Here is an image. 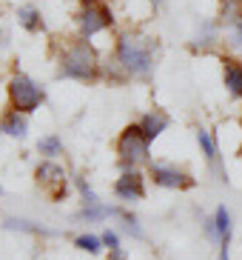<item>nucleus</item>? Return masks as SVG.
<instances>
[{"label":"nucleus","mask_w":242,"mask_h":260,"mask_svg":"<svg viewBox=\"0 0 242 260\" xmlns=\"http://www.w3.org/2000/svg\"><path fill=\"white\" fill-rule=\"evenodd\" d=\"M114 63L123 69V75H126V77L148 80L151 72H154V43L145 38V35L123 31L120 38H117Z\"/></svg>","instance_id":"nucleus-1"},{"label":"nucleus","mask_w":242,"mask_h":260,"mask_svg":"<svg viewBox=\"0 0 242 260\" xmlns=\"http://www.w3.org/2000/svg\"><path fill=\"white\" fill-rule=\"evenodd\" d=\"M60 66H57V72H60V77H71V80H86V83H91V80H97L100 77V57H97V49L91 46L86 38H77L71 40L66 49H63L60 54Z\"/></svg>","instance_id":"nucleus-2"},{"label":"nucleus","mask_w":242,"mask_h":260,"mask_svg":"<svg viewBox=\"0 0 242 260\" xmlns=\"http://www.w3.org/2000/svg\"><path fill=\"white\" fill-rule=\"evenodd\" d=\"M148 146H151V140L143 135L140 123L126 126V129L120 132V138H117L120 166L123 169H137V166H143V163H148Z\"/></svg>","instance_id":"nucleus-3"},{"label":"nucleus","mask_w":242,"mask_h":260,"mask_svg":"<svg viewBox=\"0 0 242 260\" xmlns=\"http://www.w3.org/2000/svg\"><path fill=\"white\" fill-rule=\"evenodd\" d=\"M46 100L43 89H40L29 75L23 72H15L9 77V103L15 112H23V115H31L34 109H40V103Z\"/></svg>","instance_id":"nucleus-4"},{"label":"nucleus","mask_w":242,"mask_h":260,"mask_svg":"<svg viewBox=\"0 0 242 260\" xmlns=\"http://www.w3.org/2000/svg\"><path fill=\"white\" fill-rule=\"evenodd\" d=\"M83 6H80V12H77V29H80V38H94L97 31L108 29V26L114 23V15L111 9L103 3V0H80Z\"/></svg>","instance_id":"nucleus-5"},{"label":"nucleus","mask_w":242,"mask_h":260,"mask_svg":"<svg viewBox=\"0 0 242 260\" xmlns=\"http://www.w3.org/2000/svg\"><path fill=\"white\" fill-rule=\"evenodd\" d=\"M66 180H68L66 169L57 166L54 160H43L37 166V183H40V189H43L52 200H63V198H66V191H68Z\"/></svg>","instance_id":"nucleus-6"},{"label":"nucleus","mask_w":242,"mask_h":260,"mask_svg":"<svg viewBox=\"0 0 242 260\" xmlns=\"http://www.w3.org/2000/svg\"><path fill=\"white\" fill-rule=\"evenodd\" d=\"M151 177L163 189H191L194 186V177L174 163H151Z\"/></svg>","instance_id":"nucleus-7"},{"label":"nucleus","mask_w":242,"mask_h":260,"mask_svg":"<svg viewBox=\"0 0 242 260\" xmlns=\"http://www.w3.org/2000/svg\"><path fill=\"white\" fill-rule=\"evenodd\" d=\"M114 194L126 203H137L145 198V177L137 169H123V175L114 183Z\"/></svg>","instance_id":"nucleus-8"},{"label":"nucleus","mask_w":242,"mask_h":260,"mask_svg":"<svg viewBox=\"0 0 242 260\" xmlns=\"http://www.w3.org/2000/svg\"><path fill=\"white\" fill-rule=\"evenodd\" d=\"M222 80L231 98H242V63L234 57H222Z\"/></svg>","instance_id":"nucleus-9"},{"label":"nucleus","mask_w":242,"mask_h":260,"mask_svg":"<svg viewBox=\"0 0 242 260\" xmlns=\"http://www.w3.org/2000/svg\"><path fill=\"white\" fill-rule=\"evenodd\" d=\"M168 123H171V117H168L163 109H154V112H148V115L140 120V129H143V135L148 140H157L159 135L168 129Z\"/></svg>","instance_id":"nucleus-10"},{"label":"nucleus","mask_w":242,"mask_h":260,"mask_svg":"<svg viewBox=\"0 0 242 260\" xmlns=\"http://www.w3.org/2000/svg\"><path fill=\"white\" fill-rule=\"evenodd\" d=\"M0 132L9 135V138L23 140V138H26V132H29V120H26L23 112H15V109H12V112H6L3 120H0Z\"/></svg>","instance_id":"nucleus-11"},{"label":"nucleus","mask_w":242,"mask_h":260,"mask_svg":"<svg viewBox=\"0 0 242 260\" xmlns=\"http://www.w3.org/2000/svg\"><path fill=\"white\" fill-rule=\"evenodd\" d=\"M214 229H217V243H220V246H231L234 223H231V212H228L225 206H217V212H214Z\"/></svg>","instance_id":"nucleus-12"},{"label":"nucleus","mask_w":242,"mask_h":260,"mask_svg":"<svg viewBox=\"0 0 242 260\" xmlns=\"http://www.w3.org/2000/svg\"><path fill=\"white\" fill-rule=\"evenodd\" d=\"M123 209L117 206H106V203H94V206H83V212H80V220L86 223H97V220H106V217H120Z\"/></svg>","instance_id":"nucleus-13"},{"label":"nucleus","mask_w":242,"mask_h":260,"mask_svg":"<svg viewBox=\"0 0 242 260\" xmlns=\"http://www.w3.org/2000/svg\"><path fill=\"white\" fill-rule=\"evenodd\" d=\"M197 143H199V149H203L205 160L217 169V157H220V152H217V143H214L211 132H208V129H197ZM217 175H220V169H217Z\"/></svg>","instance_id":"nucleus-14"},{"label":"nucleus","mask_w":242,"mask_h":260,"mask_svg":"<svg viewBox=\"0 0 242 260\" xmlns=\"http://www.w3.org/2000/svg\"><path fill=\"white\" fill-rule=\"evenodd\" d=\"M17 20H20L23 29H29V31H40V29H43V17H40V12L34 6H20V9H17Z\"/></svg>","instance_id":"nucleus-15"},{"label":"nucleus","mask_w":242,"mask_h":260,"mask_svg":"<svg viewBox=\"0 0 242 260\" xmlns=\"http://www.w3.org/2000/svg\"><path fill=\"white\" fill-rule=\"evenodd\" d=\"M225 43L234 49L236 54H242V17H236V20H231V23H228Z\"/></svg>","instance_id":"nucleus-16"},{"label":"nucleus","mask_w":242,"mask_h":260,"mask_svg":"<svg viewBox=\"0 0 242 260\" xmlns=\"http://www.w3.org/2000/svg\"><path fill=\"white\" fill-rule=\"evenodd\" d=\"M37 152L46 154V157H57V154L63 152V140L57 138V135H46V138H40Z\"/></svg>","instance_id":"nucleus-17"},{"label":"nucleus","mask_w":242,"mask_h":260,"mask_svg":"<svg viewBox=\"0 0 242 260\" xmlns=\"http://www.w3.org/2000/svg\"><path fill=\"white\" fill-rule=\"evenodd\" d=\"M74 246H77V249H83V252H89V254H100V252H103V237L80 235V237L74 240Z\"/></svg>","instance_id":"nucleus-18"},{"label":"nucleus","mask_w":242,"mask_h":260,"mask_svg":"<svg viewBox=\"0 0 242 260\" xmlns=\"http://www.w3.org/2000/svg\"><path fill=\"white\" fill-rule=\"evenodd\" d=\"M217 40V23H203V29H199V35H197V43H194V49H208Z\"/></svg>","instance_id":"nucleus-19"},{"label":"nucleus","mask_w":242,"mask_h":260,"mask_svg":"<svg viewBox=\"0 0 242 260\" xmlns=\"http://www.w3.org/2000/svg\"><path fill=\"white\" fill-rule=\"evenodd\" d=\"M120 217H123V223H126V232H129L131 237H137V240H143L145 237V232H143V226H140V220H137L131 212H120Z\"/></svg>","instance_id":"nucleus-20"},{"label":"nucleus","mask_w":242,"mask_h":260,"mask_svg":"<svg viewBox=\"0 0 242 260\" xmlns=\"http://www.w3.org/2000/svg\"><path fill=\"white\" fill-rule=\"evenodd\" d=\"M77 189H80V194H83V203H86V206H94V203H100L97 194L91 191V186L86 183V177H77Z\"/></svg>","instance_id":"nucleus-21"},{"label":"nucleus","mask_w":242,"mask_h":260,"mask_svg":"<svg viewBox=\"0 0 242 260\" xmlns=\"http://www.w3.org/2000/svg\"><path fill=\"white\" fill-rule=\"evenodd\" d=\"M103 246H108V249H120V235L114 229H106L103 232Z\"/></svg>","instance_id":"nucleus-22"},{"label":"nucleus","mask_w":242,"mask_h":260,"mask_svg":"<svg viewBox=\"0 0 242 260\" xmlns=\"http://www.w3.org/2000/svg\"><path fill=\"white\" fill-rule=\"evenodd\" d=\"M108 260H129V252H126V249H108Z\"/></svg>","instance_id":"nucleus-23"}]
</instances>
